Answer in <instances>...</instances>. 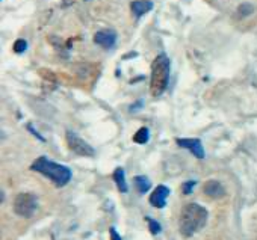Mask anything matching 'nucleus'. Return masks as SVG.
Segmentation results:
<instances>
[{"label":"nucleus","instance_id":"1","mask_svg":"<svg viewBox=\"0 0 257 240\" xmlns=\"http://www.w3.org/2000/svg\"><path fill=\"white\" fill-rule=\"evenodd\" d=\"M207 217H209V213L203 205L197 202L186 204L182 208L180 217H179V229L182 235L191 237L200 229H203L204 225L207 223Z\"/></svg>","mask_w":257,"mask_h":240},{"label":"nucleus","instance_id":"2","mask_svg":"<svg viewBox=\"0 0 257 240\" xmlns=\"http://www.w3.org/2000/svg\"><path fill=\"white\" fill-rule=\"evenodd\" d=\"M31 169L47 177L50 181H53V184L56 187H64L67 186L71 178H73V172L68 166L59 165L50 159H47L46 156H41L38 159L34 160V163L31 165Z\"/></svg>","mask_w":257,"mask_h":240},{"label":"nucleus","instance_id":"3","mask_svg":"<svg viewBox=\"0 0 257 240\" xmlns=\"http://www.w3.org/2000/svg\"><path fill=\"white\" fill-rule=\"evenodd\" d=\"M171 76V62L167 55H159L152 64V80L150 91L153 97H161L170 83Z\"/></svg>","mask_w":257,"mask_h":240},{"label":"nucleus","instance_id":"4","mask_svg":"<svg viewBox=\"0 0 257 240\" xmlns=\"http://www.w3.org/2000/svg\"><path fill=\"white\" fill-rule=\"evenodd\" d=\"M13 208L14 213L22 217H32L38 210V196L31 192H22L14 198Z\"/></svg>","mask_w":257,"mask_h":240},{"label":"nucleus","instance_id":"5","mask_svg":"<svg viewBox=\"0 0 257 240\" xmlns=\"http://www.w3.org/2000/svg\"><path fill=\"white\" fill-rule=\"evenodd\" d=\"M65 139H67L68 148H70L74 154L83 156V157H92V156L95 154V150H94L86 141H83L77 133L68 130V132L65 133Z\"/></svg>","mask_w":257,"mask_h":240},{"label":"nucleus","instance_id":"6","mask_svg":"<svg viewBox=\"0 0 257 240\" xmlns=\"http://www.w3.org/2000/svg\"><path fill=\"white\" fill-rule=\"evenodd\" d=\"M176 144L180 147V148H185L188 150L192 156H195L197 159L203 160L206 157V153H204V147L201 144L200 139H195V138H177L176 139Z\"/></svg>","mask_w":257,"mask_h":240},{"label":"nucleus","instance_id":"7","mask_svg":"<svg viewBox=\"0 0 257 240\" xmlns=\"http://www.w3.org/2000/svg\"><path fill=\"white\" fill-rule=\"evenodd\" d=\"M94 43L104 50H110L116 44V32L112 29H101L94 35Z\"/></svg>","mask_w":257,"mask_h":240},{"label":"nucleus","instance_id":"8","mask_svg":"<svg viewBox=\"0 0 257 240\" xmlns=\"http://www.w3.org/2000/svg\"><path fill=\"white\" fill-rule=\"evenodd\" d=\"M170 193H171L170 187H167L165 184H159L150 195V204L156 208H164L167 205V199Z\"/></svg>","mask_w":257,"mask_h":240},{"label":"nucleus","instance_id":"9","mask_svg":"<svg viewBox=\"0 0 257 240\" xmlns=\"http://www.w3.org/2000/svg\"><path fill=\"white\" fill-rule=\"evenodd\" d=\"M203 192L209 198H213V199L222 198L225 195V189H224V186L218 180H209V181H206L204 186H203Z\"/></svg>","mask_w":257,"mask_h":240},{"label":"nucleus","instance_id":"10","mask_svg":"<svg viewBox=\"0 0 257 240\" xmlns=\"http://www.w3.org/2000/svg\"><path fill=\"white\" fill-rule=\"evenodd\" d=\"M131 10L137 19H141L144 14H147L153 10V2L152 0H134L131 4Z\"/></svg>","mask_w":257,"mask_h":240},{"label":"nucleus","instance_id":"11","mask_svg":"<svg viewBox=\"0 0 257 240\" xmlns=\"http://www.w3.org/2000/svg\"><path fill=\"white\" fill-rule=\"evenodd\" d=\"M112 178H113V181H115V184H116V187H118V190L121 193L128 192V186H127V181H125V172H124L122 168H119V166L115 168V171L112 174Z\"/></svg>","mask_w":257,"mask_h":240},{"label":"nucleus","instance_id":"12","mask_svg":"<svg viewBox=\"0 0 257 240\" xmlns=\"http://www.w3.org/2000/svg\"><path fill=\"white\" fill-rule=\"evenodd\" d=\"M135 187L138 189V192L140 193H147L149 190H150V187H152V181L146 177V175H137L135 177Z\"/></svg>","mask_w":257,"mask_h":240},{"label":"nucleus","instance_id":"13","mask_svg":"<svg viewBox=\"0 0 257 240\" xmlns=\"http://www.w3.org/2000/svg\"><path fill=\"white\" fill-rule=\"evenodd\" d=\"M149 139H150V130H149L147 127H141V129L135 133V136H134V142L141 144V145L147 144Z\"/></svg>","mask_w":257,"mask_h":240},{"label":"nucleus","instance_id":"14","mask_svg":"<svg viewBox=\"0 0 257 240\" xmlns=\"http://www.w3.org/2000/svg\"><path fill=\"white\" fill-rule=\"evenodd\" d=\"M146 220H147V223H149V228H150V232H152L153 235H156V234H159V232L162 231V226H161V223H159L158 220H155L153 217H146Z\"/></svg>","mask_w":257,"mask_h":240},{"label":"nucleus","instance_id":"15","mask_svg":"<svg viewBox=\"0 0 257 240\" xmlns=\"http://www.w3.org/2000/svg\"><path fill=\"white\" fill-rule=\"evenodd\" d=\"M252 11H254V8H252V5H249V4H243V5H240V7L237 8V14H239L240 17H246V16L252 14Z\"/></svg>","mask_w":257,"mask_h":240},{"label":"nucleus","instance_id":"16","mask_svg":"<svg viewBox=\"0 0 257 240\" xmlns=\"http://www.w3.org/2000/svg\"><path fill=\"white\" fill-rule=\"evenodd\" d=\"M26 50H28V41L26 40H17L16 44H14V52L17 55H22Z\"/></svg>","mask_w":257,"mask_h":240},{"label":"nucleus","instance_id":"17","mask_svg":"<svg viewBox=\"0 0 257 240\" xmlns=\"http://www.w3.org/2000/svg\"><path fill=\"white\" fill-rule=\"evenodd\" d=\"M195 186H197V181H195V180H188V181H185V183H183V186H182V192H183V195H191Z\"/></svg>","mask_w":257,"mask_h":240},{"label":"nucleus","instance_id":"18","mask_svg":"<svg viewBox=\"0 0 257 240\" xmlns=\"http://www.w3.org/2000/svg\"><path fill=\"white\" fill-rule=\"evenodd\" d=\"M109 234H110V240H122V237L118 234V231H116L113 226H110V229H109Z\"/></svg>","mask_w":257,"mask_h":240},{"label":"nucleus","instance_id":"19","mask_svg":"<svg viewBox=\"0 0 257 240\" xmlns=\"http://www.w3.org/2000/svg\"><path fill=\"white\" fill-rule=\"evenodd\" d=\"M28 130H29V132H31V133L35 136V138H38L40 141H43V142H44V138H43V136H41V135H40V133H38V132L34 129V127H32V124H28Z\"/></svg>","mask_w":257,"mask_h":240},{"label":"nucleus","instance_id":"20","mask_svg":"<svg viewBox=\"0 0 257 240\" xmlns=\"http://www.w3.org/2000/svg\"><path fill=\"white\" fill-rule=\"evenodd\" d=\"M85 2H91V0H85Z\"/></svg>","mask_w":257,"mask_h":240}]
</instances>
